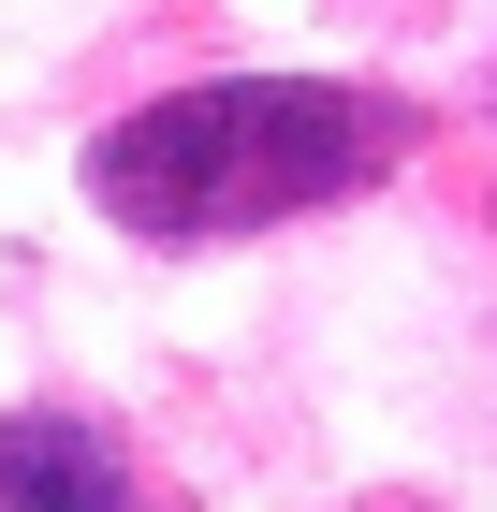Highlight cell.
<instances>
[{
    "label": "cell",
    "instance_id": "6da1fadb",
    "mask_svg": "<svg viewBox=\"0 0 497 512\" xmlns=\"http://www.w3.org/2000/svg\"><path fill=\"white\" fill-rule=\"evenodd\" d=\"M381 161H395V103L322 88V74H220L176 103H132L88 147V191L132 235H249V220L366 191Z\"/></svg>",
    "mask_w": 497,
    "mask_h": 512
},
{
    "label": "cell",
    "instance_id": "7a4b0ae2",
    "mask_svg": "<svg viewBox=\"0 0 497 512\" xmlns=\"http://www.w3.org/2000/svg\"><path fill=\"white\" fill-rule=\"evenodd\" d=\"M0 512H161V498L117 469L103 425H74V410H15V425H0Z\"/></svg>",
    "mask_w": 497,
    "mask_h": 512
}]
</instances>
